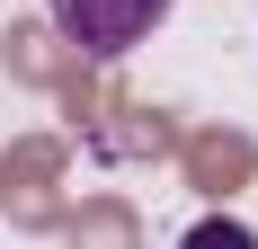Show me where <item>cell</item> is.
<instances>
[{"instance_id":"cell-1","label":"cell","mask_w":258,"mask_h":249,"mask_svg":"<svg viewBox=\"0 0 258 249\" xmlns=\"http://www.w3.org/2000/svg\"><path fill=\"white\" fill-rule=\"evenodd\" d=\"M45 18L62 27V45H80L89 63H116L169 18V0H45Z\"/></svg>"},{"instance_id":"cell-2","label":"cell","mask_w":258,"mask_h":249,"mask_svg":"<svg viewBox=\"0 0 258 249\" xmlns=\"http://www.w3.org/2000/svg\"><path fill=\"white\" fill-rule=\"evenodd\" d=\"M178 249H258V231H249V223H232V214H205Z\"/></svg>"}]
</instances>
